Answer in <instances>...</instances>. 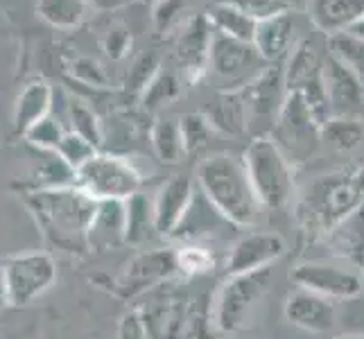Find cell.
Instances as JSON below:
<instances>
[{"mask_svg":"<svg viewBox=\"0 0 364 339\" xmlns=\"http://www.w3.org/2000/svg\"><path fill=\"white\" fill-rule=\"evenodd\" d=\"M68 116H70V131L84 136L86 141H91L95 147L102 145L105 131H102V124H100L91 107H86L82 102H73L68 107Z\"/></svg>","mask_w":364,"mask_h":339,"instance_id":"cell-34","label":"cell"},{"mask_svg":"<svg viewBox=\"0 0 364 339\" xmlns=\"http://www.w3.org/2000/svg\"><path fill=\"white\" fill-rule=\"evenodd\" d=\"M206 16L213 25V30L218 34L231 36V39H237V41L254 43L258 18L251 16L249 11L235 7V5H229V3H218L206 11Z\"/></svg>","mask_w":364,"mask_h":339,"instance_id":"cell-24","label":"cell"},{"mask_svg":"<svg viewBox=\"0 0 364 339\" xmlns=\"http://www.w3.org/2000/svg\"><path fill=\"white\" fill-rule=\"evenodd\" d=\"M285 319L292 325L308 333H328L335 325V303L333 298H326L310 290L299 287L285 301Z\"/></svg>","mask_w":364,"mask_h":339,"instance_id":"cell-17","label":"cell"},{"mask_svg":"<svg viewBox=\"0 0 364 339\" xmlns=\"http://www.w3.org/2000/svg\"><path fill=\"white\" fill-rule=\"evenodd\" d=\"M25 204L32 210L43 235L55 247L66 251H82L89 247L86 233H89L97 202L77 185L34 190L28 195Z\"/></svg>","mask_w":364,"mask_h":339,"instance_id":"cell-1","label":"cell"},{"mask_svg":"<svg viewBox=\"0 0 364 339\" xmlns=\"http://www.w3.org/2000/svg\"><path fill=\"white\" fill-rule=\"evenodd\" d=\"M220 224H231V222L208 202L202 190H197L183 220L179 222V226L174 229L170 237H177V240H183V242H197V240H202V237L215 235L220 231Z\"/></svg>","mask_w":364,"mask_h":339,"instance_id":"cell-21","label":"cell"},{"mask_svg":"<svg viewBox=\"0 0 364 339\" xmlns=\"http://www.w3.org/2000/svg\"><path fill=\"white\" fill-rule=\"evenodd\" d=\"M0 267H3V283L9 296V306L32 303L57 281V265L46 251L11 256Z\"/></svg>","mask_w":364,"mask_h":339,"instance_id":"cell-9","label":"cell"},{"mask_svg":"<svg viewBox=\"0 0 364 339\" xmlns=\"http://www.w3.org/2000/svg\"><path fill=\"white\" fill-rule=\"evenodd\" d=\"M321 57L310 41H301L292 48V53L285 59V89L287 93L301 91L306 84L317 80L321 75Z\"/></svg>","mask_w":364,"mask_h":339,"instance_id":"cell-25","label":"cell"},{"mask_svg":"<svg viewBox=\"0 0 364 339\" xmlns=\"http://www.w3.org/2000/svg\"><path fill=\"white\" fill-rule=\"evenodd\" d=\"M204 116L208 118L213 129L229 136H237L249 127L247 107L240 91H222L220 99L215 104H210L208 113H204Z\"/></svg>","mask_w":364,"mask_h":339,"instance_id":"cell-26","label":"cell"},{"mask_svg":"<svg viewBox=\"0 0 364 339\" xmlns=\"http://www.w3.org/2000/svg\"><path fill=\"white\" fill-rule=\"evenodd\" d=\"M240 93L247 107L249 127L251 124H267L272 131L276 118H279V111L287 97L283 66L269 64L254 82L245 86Z\"/></svg>","mask_w":364,"mask_h":339,"instance_id":"cell-13","label":"cell"},{"mask_svg":"<svg viewBox=\"0 0 364 339\" xmlns=\"http://www.w3.org/2000/svg\"><path fill=\"white\" fill-rule=\"evenodd\" d=\"M272 283V267L227 276L213 298V325L220 333H237L251 317Z\"/></svg>","mask_w":364,"mask_h":339,"instance_id":"cell-5","label":"cell"},{"mask_svg":"<svg viewBox=\"0 0 364 339\" xmlns=\"http://www.w3.org/2000/svg\"><path fill=\"white\" fill-rule=\"evenodd\" d=\"M129 48H132V34H129L127 28L118 25V28L107 32V36H105V50H107V55L111 59H122L124 55L129 53Z\"/></svg>","mask_w":364,"mask_h":339,"instance_id":"cell-42","label":"cell"},{"mask_svg":"<svg viewBox=\"0 0 364 339\" xmlns=\"http://www.w3.org/2000/svg\"><path fill=\"white\" fill-rule=\"evenodd\" d=\"M120 339H149L147 330H145V323H143L141 315H138V310H132L122 317Z\"/></svg>","mask_w":364,"mask_h":339,"instance_id":"cell-43","label":"cell"},{"mask_svg":"<svg viewBox=\"0 0 364 339\" xmlns=\"http://www.w3.org/2000/svg\"><path fill=\"white\" fill-rule=\"evenodd\" d=\"M195 183L191 177H177L168 179L159 188L154 197V222H156V233L159 235H172L174 229L183 220L188 206H191L195 197Z\"/></svg>","mask_w":364,"mask_h":339,"instance_id":"cell-18","label":"cell"},{"mask_svg":"<svg viewBox=\"0 0 364 339\" xmlns=\"http://www.w3.org/2000/svg\"><path fill=\"white\" fill-rule=\"evenodd\" d=\"M159 70H161V59H159V55H154V53L141 55V57L134 61L129 72H127V80H124V89L141 95L147 89V84L156 77Z\"/></svg>","mask_w":364,"mask_h":339,"instance_id":"cell-38","label":"cell"},{"mask_svg":"<svg viewBox=\"0 0 364 339\" xmlns=\"http://www.w3.org/2000/svg\"><path fill=\"white\" fill-rule=\"evenodd\" d=\"M197 185L204 197L235 226H251L258 215V199L247 177L242 158L213 154L197 168Z\"/></svg>","mask_w":364,"mask_h":339,"instance_id":"cell-3","label":"cell"},{"mask_svg":"<svg viewBox=\"0 0 364 339\" xmlns=\"http://www.w3.org/2000/svg\"><path fill=\"white\" fill-rule=\"evenodd\" d=\"M348 32H350V34H355V36H360V39L364 41V18H362L358 25H353V28H350Z\"/></svg>","mask_w":364,"mask_h":339,"instance_id":"cell-46","label":"cell"},{"mask_svg":"<svg viewBox=\"0 0 364 339\" xmlns=\"http://www.w3.org/2000/svg\"><path fill=\"white\" fill-rule=\"evenodd\" d=\"M269 64L258 55L254 43L237 41L231 36H222L215 32L210 45L206 75L215 80L222 91H242Z\"/></svg>","mask_w":364,"mask_h":339,"instance_id":"cell-6","label":"cell"},{"mask_svg":"<svg viewBox=\"0 0 364 339\" xmlns=\"http://www.w3.org/2000/svg\"><path fill=\"white\" fill-rule=\"evenodd\" d=\"M328 242L340 256L364 265V206L335 226L328 233Z\"/></svg>","mask_w":364,"mask_h":339,"instance_id":"cell-27","label":"cell"},{"mask_svg":"<svg viewBox=\"0 0 364 339\" xmlns=\"http://www.w3.org/2000/svg\"><path fill=\"white\" fill-rule=\"evenodd\" d=\"M84 0H36L39 16L55 28H75L84 18Z\"/></svg>","mask_w":364,"mask_h":339,"instance_id":"cell-33","label":"cell"},{"mask_svg":"<svg viewBox=\"0 0 364 339\" xmlns=\"http://www.w3.org/2000/svg\"><path fill=\"white\" fill-rule=\"evenodd\" d=\"M292 36H294V16L283 9L276 11V14L258 18L254 45L267 64H281L294 48Z\"/></svg>","mask_w":364,"mask_h":339,"instance_id":"cell-19","label":"cell"},{"mask_svg":"<svg viewBox=\"0 0 364 339\" xmlns=\"http://www.w3.org/2000/svg\"><path fill=\"white\" fill-rule=\"evenodd\" d=\"M321 82L333 116H353L364 104V86L340 59L331 53L321 61Z\"/></svg>","mask_w":364,"mask_h":339,"instance_id":"cell-15","label":"cell"},{"mask_svg":"<svg viewBox=\"0 0 364 339\" xmlns=\"http://www.w3.org/2000/svg\"><path fill=\"white\" fill-rule=\"evenodd\" d=\"M149 339H186L188 306L183 292L166 287L152 290V296L145 306L138 308Z\"/></svg>","mask_w":364,"mask_h":339,"instance_id":"cell-11","label":"cell"},{"mask_svg":"<svg viewBox=\"0 0 364 339\" xmlns=\"http://www.w3.org/2000/svg\"><path fill=\"white\" fill-rule=\"evenodd\" d=\"M57 154L77 172L82 166H86V163L97 154V147L91 141H86L84 136L75 134V131H66L64 141H61V145L57 147Z\"/></svg>","mask_w":364,"mask_h":339,"instance_id":"cell-35","label":"cell"},{"mask_svg":"<svg viewBox=\"0 0 364 339\" xmlns=\"http://www.w3.org/2000/svg\"><path fill=\"white\" fill-rule=\"evenodd\" d=\"M149 143H152L154 156L166 166H177L188 154L179 120H156L149 131Z\"/></svg>","mask_w":364,"mask_h":339,"instance_id":"cell-29","label":"cell"},{"mask_svg":"<svg viewBox=\"0 0 364 339\" xmlns=\"http://www.w3.org/2000/svg\"><path fill=\"white\" fill-rule=\"evenodd\" d=\"M292 281L304 290L333 301L355 298L364 290V279L360 271L328 265V262H301L292 271Z\"/></svg>","mask_w":364,"mask_h":339,"instance_id":"cell-12","label":"cell"},{"mask_svg":"<svg viewBox=\"0 0 364 339\" xmlns=\"http://www.w3.org/2000/svg\"><path fill=\"white\" fill-rule=\"evenodd\" d=\"M86 5H91V7H95V9H102V11H107V9H118V7H122V5H127V0H84Z\"/></svg>","mask_w":364,"mask_h":339,"instance_id":"cell-44","label":"cell"},{"mask_svg":"<svg viewBox=\"0 0 364 339\" xmlns=\"http://www.w3.org/2000/svg\"><path fill=\"white\" fill-rule=\"evenodd\" d=\"M141 172L129 161L114 154L97 152L86 166L75 172V185L91 195L95 202L105 199H129L132 195L141 193Z\"/></svg>","mask_w":364,"mask_h":339,"instance_id":"cell-7","label":"cell"},{"mask_svg":"<svg viewBox=\"0 0 364 339\" xmlns=\"http://www.w3.org/2000/svg\"><path fill=\"white\" fill-rule=\"evenodd\" d=\"M0 279H3V267H0Z\"/></svg>","mask_w":364,"mask_h":339,"instance_id":"cell-48","label":"cell"},{"mask_svg":"<svg viewBox=\"0 0 364 339\" xmlns=\"http://www.w3.org/2000/svg\"><path fill=\"white\" fill-rule=\"evenodd\" d=\"M364 18V0H315L312 21L323 34H342Z\"/></svg>","mask_w":364,"mask_h":339,"instance_id":"cell-22","label":"cell"},{"mask_svg":"<svg viewBox=\"0 0 364 339\" xmlns=\"http://www.w3.org/2000/svg\"><path fill=\"white\" fill-rule=\"evenodd\" d=\"M283 254L285 240L279 233H249L233 244L227 258V276L267 269Z\"/></svg>","mask_w":364,"mask_h":339,"instance_id":"cell-16","label":"cell"},{"mask_svg":"<svg viewBox=\"0 0 364 339\" xmlns=\"http://www.w3.org/2000/svg\"><path fill=\"white\" fill-rule=\"evenodd\" d=\"M124 210H127V231H124V242L127 244H143L149 235L156 231L154 222V199L143 193H136L124 199Z\"/></svg>","mask_w":364,"mask_h":339,"instance_id":"cell-28","label":"cell"},{"mask_svg":"<svg viewBox=\"0 0 364 339\" xmlns=\"http://www.w3.org/2000/svg\"><path fill=\"white\" fill-rule=\"evenodd\" d=\"M364 206V168H350L312 183L296 206L306 231L328 235L337 224Z\"/></svg>","mask_w":364,"mask_h":339,"instance_id":"cell-2","label":"cell"},{"mask_svg":"<svg viewBox=\"0 0 364 339\" xmlns=\"http://www.w3.org/2000/svg\"><path fill=\"white\" fill-rule=\"evenodd\" d=\"M53 89L46 82H32L21 91L14 104V127L16 131L25 134L36 122L50 116V107H53Z\"/></svg>","mask_w":364,"mask_h":339,"instance_id":"cell-23","label":"cell"},{"mask_svg":"<svg viewBox=\"0 0 364 339\" xmlns=\"http://www.w3.org/2000/svg\"><path fill=\"white\" fill-rule=\"evenodd\" d=\"M321 141L340 152H350L364 141V124L355 116H333L321 127Z\"/></svg>","mask_w":364,"mask_h":339,"instance_id":"cell-30","label":"cell"},{"mask_svg":"<svg viewBox=\"0 0 364 339\" xmlns=\"http://www.w3.org/2000/svg\"><path fill=\"white\" fill-rule=\"evenodd\" d=\"M328 53L340 59L348 70H353L364 86V41L360 36L350 32L328 36Z\"/></svg>","mask_w":364,"mask_h":339,"instance_id":"cell-32","label":"cell"},{"mask_svg":"<svg viewBox=\"0 0 364 339\" xmlns=\"http://www.w3.org/2000/svg\"><path fill=\"white\" fill-rule=\"evenodd\" d=\"M272 138L290 163L306 161L317 149L321 141V124L312 116L301 93H287L272 127Z\"/></svg>","mask_w":364,"mask_h":339,"instance_id":"cell-8","label":"cell"},{"mask_svg":"<svg viewBox=\"0 0 364 339\" xmlns=\"http://www.w3.org/2000/svg\"><path fill=\"white\" fill-rule=\"evenodd\" d=\"M179 124H181V134H183V143H186L188 154H195L208 145L213 127L204 113H186V116L179 120Z\"/></svg>","mask_w":364,"mask_h":339,"instance_id":"cell-37","label":"cell"},{"mask_svg":"<svg viewBox=\"0 0 364 339\" xmlns=\"http://www.w3.org/2000/svg\"><path fill=\"white\" fill-rule=\"evenodd\" d=\"M213 39H215V30H213L206 14L191 16L183 23V30L177 39V45H174V53H177L183 75L191 82L206 75Z\"/></svg>","mask_w":364,"mask_h":339,"instance_id":"cell-14","label":"cell"},{"mask_svg":"<svg viewBox=\"0 0 364 339\" xmlns=\"http://www.w3.org/2000/svg\"><path fill=\"white\" fill-rule=\"evenodd\" d=\"M183 11H186V0H161L152 14L156 32H168L172 25H177L181 21Z\"/></svg>","mask_w":364,"mask_h":339,"instance_id":"cell-40","label":"cell"},{"mask_svg":"<svg viewBox=\"0 0 364 339\" xmlns=\"http://www.w3.org/2000/svg\"><path fill=\"white\" fill-rule=\"evenodd\" d=\"M177 260H179V271L188 276H197L213 269L215 265V258L208 249L197 247V244H186L177 251Z\"/></svg>","mask_w":364,"mask_h":339,"instance_id":"cell-39","label":"cell"},{"mask_svg":"<svg viewBox=\"0 0 364 339\" xmlns=\"http://www.w3.org/2000/svg\"><path fill=\"white\" fill-rule=\"evenodd\" d=\"M335 339H364V335H340V337H335Z\"/></svg>","mask_w":364,"mask_h":339,"instance_id":"cell-47","label":"cell"},{"mask_svg":"<svg viewBox=\"0 0 364 339\" xmlns=\"http://www.w3.org/2000/svg\"><path fill=\"white\" fill-rule=\"evenodd\" d=\"M179 271L177 251L172 249H149L136 254L122 271L116 276L114 290L122 298L143 296L168 283Z\"/></svg>","mask_w":364,"mask_h":339,"instance_id":"cell-10","label":"cell"},{"mask_svg":"<svg viewBox=\"0 0 364 339\" xmlns=\"http://www.w3.org/2000/svg\"><path fill=\"white\" fill-rule=\"evenodd\" d=\"M183 91V84L177 72L172 70H159L156 77L147 84V89L141 93V104L147 111H159L163 107L172 104L174 99H179Z\"/></svg>","mask_w":364,"mask_h":339,"instance_id":"cell-31","label":"cell"},{"mask_svg":"<svg viewBox=\"0 0 364 339\" xmlns=\"http://www.w3.org/2000/svg\"><path fill=\"white\" fill-rule=\"evenodd\" d=\"M23 136L28 138L30 145L39 147L41 152H57V147L61 145V141H64L66 131L61 129L59 120H55L53 116H46L43 120L36 122L34 127H30Z\"/></svg>","mask_w":364,"mask_h":339,"instance_id":"cell-36","label":"cell"},{"mask_svg":"<svg viewBox=\"0 0 364 339\" xmlns=\"http://www.w3.org/2000/svg\"><path fill=\"white\" fill-rule=\"evenodd\" d=\"M245 170L256 199L265 208H283L292 199V163L272 136H256L245 149Z\"/></svg>","mask_w":364,"mask_h":339,"instance_id":"cell-4","label":"cell"},{"mask_svg":"<svg viewBox=\"0 0 364 339\" xmlns=\"http://www.w3.org/2000/svg\"><path fill=\"white\" fill-rule=\"evenodd\" d=\"M124 231H127L124 202H120V199H105V202H97L89 233H86V244L93 251L116 249L118 244H124Z\"/></svg>","mask_w":364,"mask_h":339,"instance_id":"cell-20","label":"cell"},{"mask_svg":"<svg viewBox=\"0 0 364 339\" xmlns=\"http://www.w3.org/2000/svg\"><path fill=\"white\" fill-rule=\"evenodd\" d=\"M73 75L77 77L82 84L86 86H97V89H105L107 86V72L102 70V66L93 59H77L73 64Z\"/></svg>","mask_w":364,"mask_h":339,"instance_id":"cell-41","label":"cell"},{"mask_svg":"<svg viewBox=\"0 0 364 339\" xmlns=\"http://www.w3.org/2000/svg\"><path fill=\"white\" fill-rule=\"evenodd\" d=\"M9 306V296H7V290H5V283L0 279V310Z\"/></svg>","mask_w":364,"mask_h":339,"instance_id":"cell-45","label":"cell"}]
</instances>
